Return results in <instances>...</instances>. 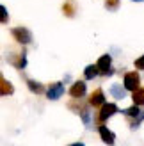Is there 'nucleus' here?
I'll use <instances>...</instances> for the list:
<instances>
[{
	"label": "nucleus",
	"mask_w": 144,
	"mask_h": 146,
	"mask_svg": "<svg viewBox=\"0 0 144 146\" xmlns=\"http://www.w3.org/2000/svg\"><path fill=\"white\" fill-rule=\"evenodd\" d=\"M139 84H141V77L137 71H130L125 75V89L128 91H137L139 89Z\"/></svg>",
	"instance_id": "obj_1"
},
{
	"label": "nucleus",
	"mask_w": 144,
	"mask_h": 146,
	"mask_svg": "<svg viewBox=\"0 0 144 146\" xmlns=\"http://www.w3.org/2000/svg\"><path fill=\"white\" fill-rule=\"evenodd\" d=\"M13 36H14V39H16L18 43H21V45H28V43L32 41L30 31H27V29H23V27L13 29Z\"/></svg>",
	"instance_id": "obj_2"
},
{
	"label": "nucleus",
	"mask_w": 144,
	"mask_h": 146,
	"mask_svg": "<svg viewBox=\"0 0 144 146\" xmlns=\"http://www.w3.org/2000/svg\"><path fill=\"white\" fill-rule=\"evenodd\" d=\"M112 59H110V55L107 54V55H102L98 59V62H96V66H98V70H100V73H102V75H112Z\"/></svg>",
	"instance_id": "obj_3"
},
{
	"label": "nucleus",
	"mask_w": 144,
	"mask_h": 146,
	"mask_svg": "<svg viewBox=\"0 0 144 146\" xmlns=\"http://www.w3.org/2000/svg\"><path fill=\"white\" fill-rule=\"evenodd\" d=\"M116 112H118V105L116 104H103L102 105V111H100V114H98V121L103 123V121L109 119L110 116H114Z\"/></svg>",
	"instance_id": "obj_4"
},
{
	"label": "nucleus",
	"mask_w": 144,
	"mask_h": 146,
	"mask_svg": "<svg viewBox=\"0 0 144 146\" xmlns=\"http://www.w3.org/2000/svg\"><path fill=\"white\" fill-rule=\"evenodd\" d=\"M62 93H64V86L61 82H55L48 87V91H46V96L50 100H57V98H61L62 96Z\"/></svg>",
	"instance_id": "obj_5"
},
{
	"label": "nucleus",
	"mask_w": 144,
	"mask_h": 146,
	"mask_svg": "<svg viewBox=\"0 0 144 146\" xmlns=\"http://www.w3.org/2000/svg\"><path fill=\"white\" fill-rule=\"evenodd\" d=\"M125 114L128 116V118H133L132 119V128H135L141 123V119H142V114H141V111H139V107L135 105V107H130V109H126L125 111Z\"/></svg>",
	"instance_id": "obj_6"
},
{
	"label": "nucleus",
	"mask_w": 144,
	"mask_h": 146,
	"mask_svg": "<svg viewBox=\"0 0 144 146\" xmlns=\"http://www.w3.org/2000/svg\"><path fill=\"white\" fill-rule=\"evenodd\" d=\"M103 104H105L103 91H102V89L92 91V93H91V96H89V105H92V107H100V105H103Z\"/></svg>",
	"instance_id": "obj_7"
},
{
	"label": "nucleus",
	"mask_w": 144,
	"mask_h": 146,
	"mask_svg": "<svg viewBox=\"0 0 144 146\" xmlns=\"http://www.w3.org/2000/svg\"><path fill=\"white\" fill-rule=\"evenodd\" d=\"M69 94L73 98H82L84 94H85V82H80V80L75 82L73 86L69 87Z\"/></svg>",
	"instance_id": "obj_8"
},
{
	"label": "nucleus",
	"mask_w": 144,
	"mask_h": 146,
	"mask_svg": "<svg viewBox=\"0 0 144 146\" xmlns=\"http://www.w3.org/2000/svg\"><path fill=\"white\" fill-rule=\"evenodd\" d=\"M100 135H102V141L105 143V144H114V141H116V135H114V132L112 130H109L107 127H100Z\"/></svg>",
	"instance_id": "obj_9"
},
{
	"label": "nucleus",
	"mask_w": 144,
	"mask_h": 146,
	"mask_svg": "<svg viewBox=\"0 0 144 146\" xmlns=\"http://www.w3.org/2000/svg\"><path fill=\"white\" fill-rule=\"evenodd\" d=\"M69 109H73V111H77L78 114L84 118V123L85 125H89V112H87V109H85V105L82 104H75V102H71L69 104Z\"/></svg>",
	"instance_id": "obj_10"
},
{
	"label": "nucleus",
	"mask_w": 144,
	"mask_h": 146,
	"mask_svg": "<svg viewBox=\"0 0 144 146\" xmlns=\"http://www.w3.org/2000/svg\"><path fill=\"white\" fill-rule=\"evenodd\" d=\"M13 91H14V87L7 82V80L2 77L0 78V93H2V96H7V94H13Z\"/></svg>",
	"instance_id": "obj_11"
},
{
	"label": "nucleus",
	"mask_w": 144,
	"mask_h": 146,
	"mask_svg": "<svg viewBox=\"0 0 144 146\" xmlns=\"http://www.w3.org/2000/svg\"><path fill=\"white\" fill-rule=\"evenodd\" d=\"M132 98H133L135 105H144V87H139L137 91H133Z\"/></svg>",
	"instance_id": "obj_12"
},
{
	"label": "nucleus",
	"mask_w": 144,
	"mask_h": 146,
	"mask_svg": "<svg viewBox=\"0 0 144 146\" xmlns=\"http://www.w3.org/2000/svg\"><path fill=\"white\" fill-rule=\"evenodd\" d=\"M110 93L114 94V98H118V100H123V98H125V89H123L119 84H114V86L110 87Z\"/></svg>",
	"instance_id": "obj_13"
},
{
	"label": "nucleus",
	"mask_w": 144,
	"mask_h": 146,
	"mask_svg": "<svg viewBox=\"0 0 144 146\" xmlns=\"http://www.w3.org/2000/svg\"><path fill=\"white\" fill-rule=\"evenodd\" d=\"M27 86H28V89H30L32 93H36V94H39V93L45 91V87H43L39 82H34V80H27Z\"/></svg>",
	"instance_id": "obj_14"
},
{
	"label": "nucleus",
	"mask_w": 144,
	"mask_h": 146,
	"mask_svg": "<svg viewBox=\"0 0 144 146\" xmlns=\"http://www.w3.org/2000/svg\"><path fill=\"white\" fill-rule=\"evenodd\" d=\"M98 73H100V70H98V66H94V64H91V66H87V68L84 70L85 78H94Z\"/></svg>",
	"instance_id": "obj_15"
},
{
	"label": "nucleus",
	"mask_w": 144,
	"mask_h": 146,
	"mask_svg": "<svg viewBox=\"0 0 144 146\" xmlns=\"http://www.w3.org/2000/svg\"><path fill=\"white\" fill-rule=\"evenodd\" d=\"M62 11H64L66 16H73V14H75V4L73 2H66L62 5Z\"/></svg>",
	"instance_id": "obj_16"
},
{
	"label": "nucleus",
	"mask_w": 144,
	"mask_h": 146,
	"mask_svg": "<svg viewBox=\"0 0 144 146\" xmlns=\"http://www.w3.org/2000/svg\"><path fill=\"white\" fill-rule=\"evenodd\" d=\"M11 61L16 64L18 68H25L27 66V61H25V55H20V57H11Z\"/></svg>",
	"instance_id": "obj_17"
},
{
	"label": "nucleus",
	"mask_w": 144,
	"mask_h": 146,
	"mask_svg": "<svg viewBox=\"0 0 144 146\" xmlns=\"http://www.w3.org/2000/svg\"><path fill=\"white\" fill-rule=\"evenodd\" d=\"M118 0H107V9H110V11H114V9H118Z\"/></svg>",
	"instance_id": "obj_18"
},
{
	"label": "nucleus",
	"mask_w": 144,
	"mask_h": 146,
	"mask_svg": "<svg viewBox=\"0 0 144 146\" xmlns=\"http://www.w3.org/2000/svg\"><path fill=\"white\" fill-rule=\"evenodd\" d=\"M135 68H137V70H144V55L135 61Z\"/></svg>",
	"instance_id": "obj_19"
},
{
	"label": "nucleus",
	"mask_w": 144,
	"mask_h": 146,
	"mask_svg": "<svg viewBox=\"0 0 144 146\" xmlns=\"http://www.w3.org/2000/svg\"><path fill=\"white\" fill-rule=\"evenodd\" d=\"M2 23H7V11L4 5H2Z\"/></svg>",
	"instance_id": "obj_20"
},
{
	"label": "nucleus",
	"mask_w": 144,
	"mask_h": 146,
	"mask_svg": "<svg viewBox=\"0 0 144 146\" xmlns=\"http://www.w3.org/2000/svg\"><path fill=\"white\" fill-rule=\"evenodd\" d=\"M69 146H84L82 143H75V144H69Z\"/></svg>",
	"instance_id": "obj_21"
}]
</instances>
